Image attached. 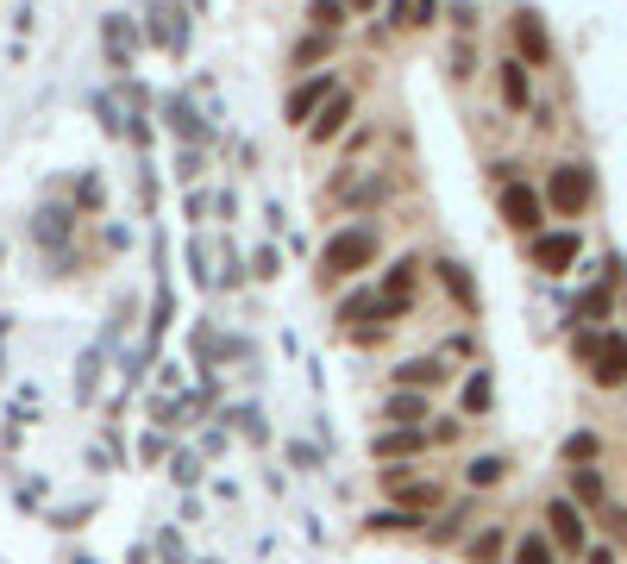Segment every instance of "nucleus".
<instances>
[{
    "instance_id": "10",
    "label": "nucleus",
    "mask_w": 627,
    "mask_h": 564,
    "mask_svg": "<svg viewBox=\"0 0 627 564\" xmlns=\"http://www.w3.org/2000/svg\"><path fill=\"white\" fill-rule=\"evenodd\" d=\"M421 445H427L421 427H396V433H377V439H370V452H377V458H414Z\"/></svg>"
},
{
    "instance_id": "8",
    "label": "nucleus",
    "mask_w": 627,
    "mask_h": 564,
    "mask_svg": "<svg viewBox=\"0 0 627 564\" xmlns=\"http://www.w3.org/2000/svg\"><path fill=\"white\" fill-rule=\"evenodd\" d=\"M515 44H521V63L533 69V63H552V38H546V26H540V13H515Z\"/></svg>"
},
{
    "instance_id": "2",
    "label": "nucleus",
    "mask_w": 627,
    "mask_h": 564,
    "mask_svg": "<svg viewBox=\"0 0 627 564\" xmlns=\"http://www.w3.org/2000/svg\"><path fill=\"white\" fill-rule=\"evenodd\" d=\"M590 201H596V176L584 170V163H559V170L546 176V207H552V214L577 220Z\"/></svg>"
},
{
    "instance_id": "20",
    "label": "nucleus",
    "mask_w": 627,
    "mask_h": 564,
    "mask_svg": "<svg viewBox=\"0 0 627 564\" xmlns=\"http://www.w3.org/2000/svg\"><path fill=\"white\" fill-rule=\"evenodd\" d=\"M164 113H170V126H176L182 138H201V120H195V107L182 101V94H170V101H164Z\"/></svg>"
},
{
    "instance_id": "6",
    "label": "nucleus",
    "mask_w": 627,
    "mask_h": 564,
    "mask_svg": "<svg viewBox=\"0 0 627 564\" xmlns=\"http://www.w3.org/2000/svg\"><path fill=\"white\" fill-rule=\"evenodd\" d=\"M345 120H352V94H345V88H333L327 101H320V113H314L308 138H314V145H333V138L345 132Z\"/></svg>"
},
{
    "instance_id": "7",
    "label": "nucleus",
    "mask_w": 627,
    "mask_h": 564,
    "mask_svg": "<svg viewBox=\"0 0 627 564\" xmlns=\"http://www.w3.org/2000/svg\"><path fill=\"white\" fill-rule=\"evenodd\" d=\"M546 521H552V539H559L565 552H584V514H577V502L552 496L546 502Z\"/></svg>"
},
{
    "instance_id": "14",
    "label": "nucleus",
    "mask_w": 627,
    "mask_h": 564,
    "mask_svg": "<svg viewBox=\"0 0 627 564\" xmlns=\"http://www.w3.org/2000/svg\"><path fill=\"white\" fill-rule=\"evenodd\" d=\"M389 195V176H358V182H345L339 188V201L345 207H370V201H383Z\"/></svg>"
},
{
    "instance_id": "29",
    "label": "nucleus",
    "mask_w": 627,
    "mask_h": 564,
    "mask_svg": "<svg viewBox=\"0 0 627 564\" xmlns=\"http://www.w3.org/2000/svg\"><path fill=\"white\" fill-rule=\"evenodd\" d=\"M107 57L126 63V26H120V19H107Z\"/></svg>"
},
{
    "instance_id": "5",
    "label": "nucleus",
    "mask_w": 627,
    "mask_h": 564,
    "mask_svg": "<svg viewBox=\"0 0 627 564\" xmlns=\"http://www.w3.org/2000/svg\"><path fill=\"white\" fill-rule=\"evenodd\" d=\"M540 214H546V195H533L527 182H502V220L515 232H540Z\"/></svg>"
},
{
    "instance_id": "27",
    "label": "nucleus",
    "mask_w": 627,
    "mask_h": 564,
    "mask_svg": "<svg viewBox=\"0 0 627 564\" xmlns=\"http://www.w3.org/2000/svg\"><path fill=\"white\" fill-rule=\"evenodd\" d=\"M327 51H333V32H314V38H301V44H295V63H320Z\"/></svg>"
},
{
    "instance_id": "28",
    "label": "nucleus",
    "mask_w": 627,
    "mask_h": 564,
    "mask_svg": "<svg viewBox=\"0 0 627 564\" xmlns=\"http://www.w3.org/2000/svg\"><path fill=\"white\" fill-rule=\"evenodd\" d=\"M408 289H414V264H396V270H389V282H383V295L408 301Z\"/></svg>"
},
{
    "instance_id": "31",
    "label": "nucleus",
    "mask_w": 627,
    "mask_h": 564,
    "mask_svg": "<svg viewBox=\"0 0 627 564\" xmlns=\"http://www.w3.org/2000/svg\"><path fill=\"white\" fill-rule=\"evenodd\" d=\"M609 521H615V539H627V514L621 508H609Z\"/></svg>"
},
{
    "instance_id": "23",
    "label": "nucleus",
    "mask_w": 627,
    "mask_h": 564,
    "mask_svg": "<svg viewBox=\"0 0 627 564\" xmlns=\"http://www.w3.org/2000/svg\"><path fill=\"white\" fill-rule=\"evenodd\" d=\"M571 496H577V502H602V477H596L590 464H577V470H571Z\"/></svg>"
},
{
    "instance_id": "12",
    "label": "nucleus",
    "mask_w": 627,
    "mask_h": 564,
    "mask_svg": "<svg viewBox=\"0 0 627 564\" xmlns=\"http://www.w3.org/2000/svg\"><path fill=\"white\" fill-rule=\"evenodd\" d=\"M396 383L402 389H433V383H446V364H439V358H408L396 370Z\"/></svg>"
},
{
    "instance_id": "21",
    "label": "nucleus",
    "mask_w": 627,
    "mask_h": 564,
    "mask_svg": "<svg viewBox=\"0 0 627 564\" xmlns=\"http://www.w3.org/2000/svg\"><path fill=\"white\" fill-rule=\"evenodd\" d=\"M490 395H496L490 389V370H477L471 383H464V414H483V408H490Z\"/></svg>"
},
{
    "instance_id": "22",
    "label": "nucleus",
    "mask_w": 627,
    "mask_h": 564,
    "mask_svg": "<svg viewBox=\"0 0 627 564\" xmlns=\"http://www.w3.org/2000/svg\"><path fill=\"white\" fill-rule=\"evenodd\" d=\"M609 308H615V289H609V282H602V289H590L584 301H577V320H602Z\"/></svg>"
},
{
    "instance_id": "4",
    "label": "nucleus",
    "mask_w": 627,
    "mask_h": 564,
    "mask_svg": "<svg viewBox=\"0 0 627 564\" xmlns=\"http://www.w3.org/2000/svg\"><path fill=\"white\" fill-rule=\"evenodd\" d=\"M577 251H584V239H577V232H540V239H533V270L565 276V270L577 264Z\"/></svg>"
},
{
    "instance_id": "1",
    "label": "nucleus",
    "mask_w": 627,
    "mask_h": 564,
    "mask_svg": "<svg viewBox=\"0 0 627 564\" xmlns=\"http://www.w3.org/2000/svg\"><path fill=\"white\" fill-rule=\"evenodd\" d=\"M377 251H383L377 226H339L333 239H327V251H320V276H327V282H345V276H358V270L377 264Z\"/></svg>"
},
{
    "instance_id": "17",
    "label": "nucleus",
    "mask_w": 627,
    "mask_h": 564,
    "mask_svg": "<svg viewBox=\"0 0 627 564\" xmlns=\"http://www.w3.org/2000/svg\"><path fill=\"white\" fill-rule=\"evenodd\" d=\"M389 19H402V26H433L439 19V0H396Z\"/></svg>"
},
{
    "instance_id": "32",
    "label": "nucleus",
    "mask_w": 627,
    "mask_h": 564,
    "mask_svg": "<svg viewBox=\"0 0 627 564\" xmlns=\"http://www.w3.org/2000/svg\"><path fill=\"white\" fill-rule=\"evenodd\" d=\"M345 7H352V13H370V7H377V0H345Z\"/></svg>"
},
{
    "instance_id": "18",
    "label": "nucleus",
    "mask_w": 627,
    "mask_h": 564,
    "mask_svg": "<svg viewBox=\"0 0 627 564\" xmlns=\"http://www.w3.org/2000/svg\"><path fill=\"white\" fill-rule=\"evenodd\" d=\"M345 13H352V7H345V0H314V7H308L314 32H339V26H345Z\"/></svg>"
},
{
    "instance_id": "24",
    "label": "nucleus",
    "mask_w": 627,
    "mask_h": 564,
    "mask_svg": "<svg viewBox=\"0 0 627 564\" xmlns=\"http://www.w3.org/2000/svg\"><path fill=\"white\" fill-rule=\"evenodd\" d=\"M502 546H508V539H502L496 527H490V533H477V539H471V564H496Z\"/></svg>"
},
{
    "instance_id": "26",
    "label": "nucleus",
    "mask_w": 627,
    "mask_h": 564,
    "mask_svg": "<svg viewBox=\"0 0 627 564\" xmlns=\"http://www.w3.org/2000/svg\"><path fill=\"white\" fill-rule=\"evenodd\" d=\"M596 452H602L596 433H571V439H565V458H571V464H596Z\"/></svg>"
},
{
    "instance_id": "3",
    "label": "nucleus",
    "mask_w": 627,
    "mask_h": 564,
    "mask_svg": "<svg viewBox=\"0 0 627 564\" xmlns=\"http://www.w3.org/2000/svg\"><path fill=\"white\" fill-rule=\"evenodd\" d=\"M590 376L602 389H621L627 383V333H596V351H590Z\"/></svg>"
},
{
    "instance_id": "30",
    "label": "nucleus",
    "mask_w": 627,
    "mask_h": 564,
    "mask_svg": "<svg viewBox=\"0 0 627 564\" xmlns=\"http://www.w3.org/2000/svg\"><path fill=\"white\" fill-rule=\"evenodd\" d=\"M590 564H615V552L609 546H590Z\"/></svg>"
},
{
    "instance_id": "9",
    "label": "nucleus",
    "mask_w": 627,
    "mask_h": 564,
    "mask_svg": "<svg viewBox=\"0 0 627 564\" xmlns=\"http://www.w3.org/2000/svg\"><path fill=\"white\" fill-rule=\"evenodd\" d=\"M327 94H333V76H314V82H301V88L289 94V107H283V113H289V120H314Z\"/></svg>"
},
{
    "instance_id": "19",
    "label": "nucleus",
    "mask_w": 627,
    "mask_h": 564,
    "mask_svg": "<svg viewBox=\"0 0 627 564\" xmlns=\"http://www.w3.org/2000/svg\"><path fill=\"white\" fill-rule=\"evenodd\" d=\"M464 477H471V489H490V483H502V477H508V464L490 452V458H471V470H464Z\"/></svg>"
},
{
    "instance_id": "25",
    "label": "nucleus",
    "mask_w": 627,
    "mask_h": 564,
    "mask_svg": "<svg viewBox=\"0 0 627 564\" xmlns=\"http://www.w3.org/2000/svg\"><path fill=\"white\" fill-rule=\"evenodd\" d=\"M515 564H559V558H552V546H546L540 533H527L521 546H515Z\"/></svg>"
},
{
    "instance_id": "16",
    "label": "nucleus",
    "mask_w": 627,
    "mask_h": 564,
    "mask_svg": "<svg viewBox=\"0 0 627 564\" xmlns=\"http://www.w3.org/2000/svg\"><path fill=\"white\" fill-rule=\"evenodd\" d=\"M396 508H408V514L439 508V483H402V489H396Z\"/></svg>"
},
{
    "instance_id": "11",
    "label": "nucleus",
    "mask_w": 627,
    "mask_h": 564,
    "mask_svg": "<svg viewBox=\"0 0 627 564\" xmlns=\"http://www.w3.org/2000/svg\"><path fill=\"white\" fill-rule=\"evenodd\" d=\"M433 270H439V282H446V295L458 301V308L477 314V289H471V276H464V264H452V257H446V264H433Z\"/></svg>"
},
{
    "instance_id": "15",
    "label": "nucleus",
    "mask_w": 627,
    "mask_h": 564,
    "mask_svg": "<svg viewBox=\"0 0 627 564\" xmlns=\"http://www.w3.org/2000/svg\"><path fill=\"white\" fill-rule=\"evenodd\" d=\"M502 101L508 107H527L533 101V88H527V63L515 57V63H502Z\"/></svg>"
},
{
    "instance_id": "13",
    "label": "nucleus",
    "mask_w": 627,
    "mask_h": 564,
    "mask_svg": "<svg viewBox=\"0 0 627 564\" xmlns=\"http://www.w3.org/2000/svg\"><path fill=\"white\" fill-rule=\"evenodd\" d=\"M389 420H396V427L427 420V395H421V389H396V395H389Z\"/></svg>"
}]
</instances>
